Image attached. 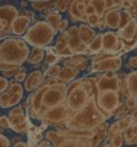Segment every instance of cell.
I'll use <instances>...</instances> for the list:
<instances>
[{
  "label": "cell",
  "instance_id": "6da1fadb",
  "mask_svg": "<svg viewBox=\"0 0 137 147\" xmlns=\"http://www.w3.org/2000/svg\"><path fill=\"white\" fill-rule=\"evenodd\" d=\"M66 91H68V84L58 81L56 84H46L43 82L40 88L36 91L30 92L29 95V115L32 118L40 120L42 114L59 104H63L66 100Z\"/></svg>",
  "mask_w": 137,
  "mask_h": 147
},
{
  "label": "cell",
  "instance_id": "7a4b0ae2",
  "mask_svg": "<svg viewBox=\"0 0 137 147\" xmlns=\"http://www.w3.org/2000/svg\"><path fill=\"white\" fill-rule=\"evenodd\" d=\"M97 127L92 130H49L46 133V140H49L53 147H98L95 144Z\"/></svg>",
  "mask_w": 137,
  "mask_h": 147
},
{
  "label": "cell",
  "instance_id": "3957f363",
  "mask_svg": "<svg viewBox=\"0 0 137 147\" xmlns=\"http://www.w3.org/2000/svg\"><path fill=\"white\" fill-rule=\"evenodd\" d=\"M108 117L98 108L97 101H95V94L90 98L88 104L78 113L72 114L63 124L65 128L71 130H92L103 123H105Z\"/></svg>",
  "mask_w": 137,
  "mask_h": 147
},
{
  "label": "cell",
  "instance_id": "277c9868",
  "mask_svg": "<svg viewBox=\"0 0 137 147\" xmlns=\"http://www.w3.org/2000/svg\"><path fill=\"white\" fill-rule=\"evenodd\" d=\"M94 88H95V78H84L68 84L65 104L68 110L71 111V115L81 111L88 104L90 98L94 95L92 91Z\"/></svg>",
  "mask_w": 137,
  "mask_h": 147
},
{
  "label": "cell",
  "instance_id": "5b68a950",
  "mask_svg": "<svg viewBox=\"0 0 137 147\" xmlns=\"http://www.w3.org/2000/svg\"><path fill=\"white\" fill-rule=\"evenodd\" d=\"M30 53L29 43L19 36L6 38L0 42V61L16 66H23Z\"/></svg>",
  "mask_w": 137,
  "mask_h": 147
},
{
  "label": "cell",
  "instance_id": "8992f818",
  "mask_svg": "<svg viewBox=\"0 0 137 147\" xmlns=\"http://www.w3.org/2000/svg\"><path fill=\"white\" fill-rule=\"evenodd\" d=\"M56 29L51 26L46 20H36L30 25L23 39L29 43V46H39L48 49L56 36Z\"/></svg>",
  "mask_w": 137,
  "mask_h": 147
},
{
  "label": "cell",
  "instance_id": "52a82bcc",
  "mask_svg": "<svg viewBox=\"0 0 137 147\" xmlns=\"http://www.w3.org/2000/svg\"><path fill=\"white\" fill-rule=\"evenodd\" d=\"M123 92L121 91H114V90H105V91H97L95 92V101L98 108L110 118L114 115V113L121 107L123 101ZM126 97V95H124Z\"/></svg>",
  "mask_w": 137,
  "mask_h": 147
},
{
  "label": "cell",
  "instance_id": "ba28073f",
  "mask_svg": "<svg viewBox=\"0 0 137 147\" xmlns=\"http://www.w3.org/2000/svg\"><path fill=\"white\" fill-rule=\"evenodd\" d=\"M123 66V59L120 55H110V53H98L94 55L91 66L88 68V71L92 72H105V71H115L118 72Z\"/></svg>",
  "mask_w": 137,
  "mask_h": 147
},
{
  "label": "cell",
  "instance_id": "9c48e42d",
  "mask_svg": "<svg viewBox=\"0 0 137 147\" xmlns=\"http://www.w3.org/2000/svg\"><path fill=\"white\" fill-rule=\"evenodd\" d=\"M70 117H71V111L68 110L66 104L63 102L46 110L42 114L40 121L43 123V125H63Z\"/></svg>",
  "mask_w": 137,
  "mask_h": 147
},
{
  "label": "cell",
  "instance_id": "30bf717a",
  "mask_svg": "<svg viewBox=\"0 0 137 147\" xmlns=\"http://www.w3.org/2000/svg\"><path fill=\"white\" fill-rule=\"evenodd\" d=\"M10 120V130H13L18 134H26L29 130V121L26 115V110L22 107H13L10 113L7 114Z\"/></svg>",
  "mask_w": 137,
  "mask_h": 147
},
{
  "label": "cell",
  "instance_id": "8fae6325",
  "mask_svg": "<svg viewBox=\"0 0 137 147\" xmlns=\"http://www.w3.org/2000/svg\"><path fill=\"white\" fill-rule=\"evenodd\" d=\"M18 15H19L18 9L15 6H12V5L0 6V40L6 39L12 33L10 26H12L13 19Z\"/></svg>",
  "mask_w": 137,
  "mask_h": 147
},
{
  "label": "cell",
  "instance_id": "7c38bea8",
  "mask_svg": "<svg viewBox=\"0 0 137 147\" xmlns=\"http://www.w3.org/2000/svg\"><path fill=\"white\" fill-rule=\"evenodd\" d=\"M120 51H126L124 42L120 39L118 32L107 30L103 33V52L110 55H121Z\"/></svg>",
  "mask_w": 137,
  "mask_h": 147
},
{
  "label": "cell",
  "instance_id": "4fadbf2b",
  "mask_svg": "<svg viewBox=\"0 0 137 147\" xmlns=\"http://www.w3.org/2000/svg\"><path fill=\"white\" fill-rule=\"evenodd\" d=\"M118 77H120L121 90L124 95L137 100V69L128 74H123V75H118Z\"/></svg>",
  "mask_w": 137,
  "mask_h": 147
},
{
  "label": "cell",
  "instance_id": "5bb4252c",
  "mask_svg": "<svg viewBox=\"0 0 137 147\" xmlns=\"http://www.w3.org/2000/svg\"><path fill=\"white\" fill-rule=\"evenodd\" d=\"M66 38H68V45L71 46L75 55H84L87 53V45L81 42L80 38V28L78 26H71L66 30Z\"/></svg>",
  "mask_w": 137,
  "mask_h": 147
},
{
  "label": "cell",
  "instance_id": "9a60e30c",
  "mask_svg": "<svg viewBox=\"0 0 137 147\" xmlns=\"http://www.w3.org/2000/svg\"><path fill=\"white\" fill-rule=\"evenodd\" d=\"M105 90H114V91H121V82H120V77H114V78H107L105 75H101L95 78V91H105ZM124 94V92H123Z\"/></svg>",
  "mask_w": 137,
  "mask_h": 147
},
{
  "label": "cell",
  "instance_id": "2e32d148",
  "mask_svg": "<svg viewBox=\"0 0 137 147\" xmlns=\"http://www.w3.org/2000/svg\"><path fill=\"white\" fill-rule=\"evenodd\" d=\"M43 82H45V72L40 69H36V71H32L30 74H28V78L23 82V87H25V91L33 92L38 88H40Z\"/></svg>",
  "mask_w": 137,
  "mask_h": 147
},
{
  "label": "cell",
  "instance_id": "e0dca14e",
  "mask_svg": "<svg viewBox=\"0 0 137 147\" xmlns=\"http://www.w3.org/2000/svg\"><path fill=\"white\" fill-rule=\"evenodd\" d=\"M30 19L25 15V13H19L15 19H13V22H12V26H10V30H12V35H15V36H25V33L28 32V29L30 28Z\"/></svg>",
  "mask_w": 137,
  "mask_h": 147
},
{
  "label": "cell",
  "instance_id": "ac0fdd59",
  "mask_svg": "<svg viewBox=\"0 0 137 147\" xmlns=\"http://www.w3.org/2000/svg\"><path fill=\"white\" fill-rule=\"evenodd\" d=\"M52 51H53L55 53H58L61 58H70V56H74V55H75L74 51L71 49V46L68 45L66 32H62V33L58 36L55 45L52 46Z\"/></svg>",
  "mask_w": 137,
  "mask_h": 147
},
{
  "label": "cell",
  "instance_id": "d6986e66",
  "mask_svg": "<svg viewBox=\"0 0 137 147\" xmlns=\"http://www.w3.org/2000/svg\"><path fill=\"white\" fill-rule=\"evenodd\" d=\"M7 92L10 95V107H18L23 98V94H25V87L18 82V81H10V85L7 88Z\"/></svg>",
  "mask_w": 137,
  "mask_h": 147
},
{
  "label": "cell",
  "instance_id": "ffe728a7",
  "mask_svg": "<svg viewBox=\"0 0 137 147\" xmlns=\"http://www.w3.org/2000/svg\"><path fill=\"white\" fill-rule=\"evenodd\" d=\"M103 19L105 20L110 30H118L121 28V10L118 9H108L104 13Z\"/></svg>",
  "mask_w": 137,
  "mask_h": 147
},
{
  "label": "cell",
  "instance_id": "44dd1931",
  "mask_svg": "<svg viewBox=\"0 0 137 147\" xmlns=\"http://www.w3.org/2000/svg\"><path fill=\"white\" fill-rule=\"evenodd\" d=\"M78 75H80V69H77L75 66H71V65H63V66H61V71H59L56 78L61 82L71 84L72 81L77 80Z\"/></svg>",
  "mask_w": 137,
  "mask_h": 147
},
{
  "label": "cell",
  "instance_id": "7402d4cb",
  "mask_svg": "<svg viewBox=\"0 0 137 147\" xmlns=\"http://www.w3.org/2000/svg\"><path fill=\"white\" fill-rule=\"evenodd\" d=\"M85 7H87V3L84 0H72V3L70 6L71 20L74 22L85 20Z\"/></svg>",
  "mask_w": 137,
  "mask_h": 147
},
{
  "label": "cell",
  "instance_id": "603a6c76",
  "mask_svg": "<svg viewBox=\"0 0 137 147\" xmlns=\"http://www.w3.org/2000/svg\"><path fill=\"white\" fill-rule=\"evenodd\" d=\"M118 35H120V39L126 43L128 42H133L136 39V35H137V20L133 19L131 22H128L126 26H123L121 29H118Z\"/></svg>",
  "mask_w": 137,
  "mask_h": 147
},
{
  "label": "cell",
  "instance_id": "cb8c5ba5",
  "mask_svg": "<svg viewBox=\"0 0 137 147\" xmlns=\"http://www.w3.org/2000/svg\"><path fill=\"white\" fill-rule=\"evenodd\" d=\"M63 65H71L80 71H85L88 68V58L85 55H74V56L66 58L63 61Z\"/></svg>",
  "mask_w": 137,
  "mask_h": 147
},
{
  "label": "cell",
  "instance_id": "d4e9b609",
  "mask_svg": "<svg viewBox=\"0 0 137 147\" xmlns=\"http://www.w3.org/2000/svg\"><path fill=\"white\" fill-rule=\"evenodd\" d=\"M80 38H81V42L84 43V45H90L91 42H92V39L97 36V32L94 30V28H91L90 25H87V23H81L80 26Z\"/></svg>",
  "mask_w": 137,
  "mask_h": 147
},
{
  "label": "cell",
  "instance_id": "484cf974",
  "mask_svg": "<svg viewBox=\"0 0 137 147\" xmlns=\"http://www.w3.org/2000/svg\"><path fill=\"white\" fill-rule=\"evenodd\" d=\"M45 56H46V49L45 48L32 46L29 58H28V63L29 65H39L42 61H45Z\"/></svg>",
  "mask_w": 137,
  "mask_h": 147
},
{
  "label": "cell",
  "instance_id": "4316f807",
  "mask_svg": "<svg viewBox=\"0 0 137 147\" xmlns=\"http://www.w3.org/2000/svg\"><path fill=\"white\" fill-rule=\"evenodd\" d=\"M123 136H124L126 144H128V146L137 144V121H133V123L123 131Z\"/></svg>",
  "mask_w": 137,
  "mask_h": 147
},
{
  "label": "cell",
  "instance_id": "83f0119b",
  "mask_svg": "<svg viewBox=\"0 0 137 147\" xmlns=\"http://www.w3.org/2000/svg\"><path fill=\"white\" fill-rule=\"evenodd\" d=\"M103 52V33H97V36L92 39V42L87 46V53L90 55H98Z\"/></svg>",
  "mask_w": 137,
  "mask_h": 147
},
{
  "label": "cell",
  "instance_id": "f1b7e54d",
  "mask_svg": "<svg viewBox=\"0 0 137 147\" xmlns=\"http://www.w3.org/2000/svg\"><path fill=\"white\" fill-rule=\"evenodd\" d=\"M43 18H45V20H46V22H48L51 26H53L55 29L58 28L59 22L62 20V15H61V12H58L56 9H55V10H52V9H48Z\"/></svg>",
  "mask_w": 137,
  "mask_h": 147
},
{
  "label": "cell",
  "instance_id": "f546056e",
  "mask_svg": "<svg viewBox=\"0 0 137 147\" xmlns=\"http://www.w3.org/2000/svg\"><path fill=\"white\" fill-rule=\"evenodd\" d=\"M49 49V48H48ZM59 59H61V56L58 55V53H55L52 49H49L48 52H46V56H45V69L48 68V66H51V65H56L58 62H59Z\"/></svg>",
  "mask_w": 137,
  "mask_h": 147
},
{
  "label": "cell",
  "instance_id": "4dcf8cb0",
  "mask_svg": "<svg viewBox=\"0 0 137 147\" xmlns=\"http://www.w3.org/2000/svg\"><path fill=\"white\" fill-rule=\"evenodd\" d=\"M90 3L95 7V12L101 16H104V13L108 10V5L105 0H90Z\"/></svg>",
  "mask_w": 137,
  "mask_h": 147
},
{
  "label": "cell",
  "instance_id": "1f68e13d",
  "mask_svg": "<svg viewBox=\"0 0 137 147\" xmlns=\"http://www.w3.org/2000/svg\"><path fill=\"white\" fill-rule=\"evenodd\" d=\"M101 19H103V16H101V15H98V13H92V15L85 16V23H87V25H90L91 28H97V26H98V23L101 22Z\"/></svg>",
  "mask_w": 137,
  "mask_h": 147
},
{
  "label": "cell",
  "instance_id": "d6a6232c",
  "mask_svg": "<svg viewBox=\"0 0 137 147\" xmlns=\"http://www.w3.org/2000/svg\"><path fill=\"white\" fill-rule=\"evenodd\" d=\"M53 5L52 0H35V2H32V7L36 9V10H43V9H49L51 6Z\"/></svg>",
  "mask_w": 137,
  "mask_h": 147
},
{
  "label": "cell",
  "instance_id": "836d02e7",
  "mask_svg": "<svg viewBox=\"0 0 137 147\" xmlns=\"http://www.w3.org/2000/svg\"><path fill=\"white\" fill-rule=\"evenodd\" d=\"M61 71V66L56 63V65H51L45 69V77L46 78H56L58 77V74Z\"/></svg>",
  "mask_w": 137,
  "mask_h": 147
},
{
  "label": "cell",
  "instance_id": "e575fe53",
  "mask_svg": "<svg viewBox=\"0 0 137 147\" xmlns=\"http://www.w3.org/2000/svg\"><path fill=\"white\" fill-rule=\"evenodd\" d=\"M0 108H3V110L12 108V107H10V95H9L7 91H5V92L0 94Z\"/></svg>",
  "mask_w": 137,
  "mask_h": 147
},
{
  "label": "cell",
  "instance_id": "d590c367",
  "mask_svg": "<svg viewBox=\"0 0 137 147\" xmlns=\"http://www.w3.org/2000/svg\"><path fill=\"white\" fill-rule=\"evenodd\" d=\"M108 143H111L114 147H123V144H124V136H123V133H121V134L114 136Z\"/></svg>",
  "mask_w": 137,
  "mask_h": 147
},
{
  "label": "cell",
  "instance_id": "8d00e7d4",
  "mask_svg": "<svg viewBox=\"0 0 137 147\" xmlns=\"http://www.w3.org/2000/svg\"><path fill=\"white\" fill-rule=\"evenodd\" d=\"M128 111H130V110H128V108H127V105H126V104L123 102V104H121V107H120V108H118V110H117V111L114 113V117H115L117 120H120V118L126 117Z\"/></svg>",
  "mask_w": 137,
  "mask_h": 147
},
{
  "label": "cell",
  "instance_id": "74e56055",
  "mask_svg": "<svg viewBox=\"0 0 137 147\" xmlns=\"http://www.w3.org/2000/svg\"><path fill=\"white\" fill-rule=\"evenodd\" d=\"M124 104L127 105V108H128L130 111H133V110L137 108V100H136V98L127 97V98H124Z\"/></svg>",
  "mask_w": 137,
  "mask_h": 147
},
{
  "label": "cell",
  "instance_id": "f35d334b",
  "mask_svg": "<svg viewBox=\"0 0 137 147\" xmlns=\"http://www.w3.org/2000/svg\"><path fill=\"white\" fill-rule=\"evenodd\" d=\"M9 85H10L9 78H6V77H0V94L5 92V91H7Z\"/></svg>",
  "mask_w": 137,
  "mask_h": 147
},
{
  "label": "cell",
  "instance_id": "ab89813d",
  "mask_svg": "<svg viewBox=\"0 0 137 147\" xmlns=\"http://www.w3.org/2000/svg\"><path fill=\"white\" fill-rule=\"evenodd\" d=\"M16 68H20V66H16V65H12V63H7V62H2V61H0V72L12 71V69H16Z\"/></svg>",
  "mask_w": 137,
  "mask_h": 147
},
{
  "label": "cell",
  "instance_id": "60d3db41",
  "mask_svg": "<svg viewBox=\"0 0 137 147\" xmlns=\"http://www.w3.org/2000/svg\"><path fill=\"white\" fill-rule=\"evenodd\" d=\"M26 78H28V74H26L25 68L15 75V81H18V82H20V84H22V82H25V81H26Z\"/></svg>",
  "mask_w": 137,
  "mask_h": 147
},
{
  "label": "cell",
  "instance_id": "b9f144b4",
  "mask_svg": "<svg viewBox=\"0 0 137 147\" xmlns=\"http://www.w3.org/2000/svg\"><path fill=\"white\" fill-rule=\"evenodd\" d=\"M10 144H12V140L0 133V147H10Z\"/></svg>",
  "mask_w": 137,
  "mask_h": 147
},
{
  "label": "cell",
  "instance_id": "7bdbcfd3",
  "mask_svg": "<svg viewBox=\"0 0 137 147\" xmlns=\"http://www.w3.org/2000/svg\"><path fill=\"white\" fill-rule=\"evenodd\" d=\"M0 127H3L5 130H6V128H10L9 115H0Z\"/></svg>",
  "mask_w": 137,
  "mask_h": 147
},
{
  "label": "cell",
  "instance_id": "ee69618b",
  "mask_svg": "<svg viewBox=\"0 0 137 147\" xmlns=\"http://www.w3.org/2000/svg\"><path fill=\"white\" fill-rule=\"evenodd\" d=\"M105 2L108 5V9H118V7H121L123 0H105Z\"/></svg>",
  "mask_w": 137,
  "mask_h": 147
},
{
  "label": "cell",
  "instance_id": "f6af8a7d",
  "mask_svg": "<svg viewBox=\"0 0 137 147\" xmlns=\"http://www.w3.org/2000/svg\"><path fill=\"white\" fill-rule=\"evenodd\" d=\"M68 23H70V22H68V19H62V20L59 22L56 30L61 32V33H62V32H66V30H68Z\"/></svg>",
  "mask_w": 137,
  "mask_h": 147
},
{
  "label": "cell",
  "instance_id": "bcb514c9",
  "mask_svg": "<svg viewBox=\"0 0 137 147\" xmlns=\"http://www.w3.org/2000/svg\"><path fill=\"white\" fill-rule=\"evenodd\" d=\"M127 66H128V68H134V69H137V55H133V56L128 58Z\"/></svg>",
  "mask_w": 137,
  "mask_h": 147
},
{
  "label": "cell",
  "instance_id": "7dc6e473",
  "mask_svg": "<svg viewBox=\"0 0 137 147\" xmlns=\"http://www.w3.org/2000/svg\"><path fill=\"white\" fill-rule=\"evenodd\" d=\"M133 6H134L133 0H123V3H121V7H123L124 10H130Z\"/></svg>",
  "mask_w": 137,
  "mask_h": 147
},
{
  "label": "cell",
  "instance_id": "c3c4849f",
  "mask_svg": "<svg viewBox=\"0 0 137 147\" xmlns=\"http://www.w3.org/2000/svg\"><path fill=\"white\" fill-rule=\"evenodd\" d=\"M92 13H97V12H95V7H94V6H92L90 2H88V3H87V7H85V16L92 15Z\"/></svg>",
  "mask_w": 137,
  "mask_h": 147
},
{
  "label": "cell",
  "instance_id": "681fc988",
  "mask_svg": "<svg viewBox=\"0 0 137 147\" xmlns=\"http://www.w3.org/2000/svg\"><path fill=\"white\" fill-rule=\"evenodd\" d=\"M103 75H105L107 78H114V77H117V72L115 71H105V72H103Z\"/></svg>",
  "mask_w": 137,
  "mask_h": 147
},
{
  "label": "cell",
  "instance_id": "f907efd6",
  "mask_svg": "<svg viewBox=\"0 0 137 147\" xmlns=\"http://www.w3.org/2000/svg\"><path fill=\"white\" fill-rule=\"evenodd\" d=\"M97 28H98V29H100V30L103 32V30H105V29H107L108 26H107V23H105V20H104V19H101V22L98 23V26H97Z\"/></svg>",
  "mask_w": 137,
  "mask_h": 147
},
{
  "label": "cell",
  "instance_id": "816d5d0a",
  "mask_svg": "<svg viewBox=\"0 0 137 147\" xmlns=\"http://www.w3.org/2000/svg\"><path fill=\"white\" fill-rule=\"evenodd\" d=\"M23 13H25V15H26V16H28L30 20H33V19H35V12H32V10H25Z\"/></svg>",
  "mask_w": 137,
  "mask_h": 147
},
{
  "label": "cell",
  "instance_id": "f5cc1de1",
  "mask_svg": "<svg viewBox=\"0 0 137 147\" xmlns=\"http://www.w3.org/2000/svg\"><path fill=\"white\" fill-rule=\"evenodd\" d=\"M12 147H30V146H28V143H25V141H18Z\"/></svg>",
  "mask_w": 137,
  "mask_h": 147
},
{
  "label": "cell",
  "instance_id": "db71d44e",
  "mask_svg": "<svg viewBox=\"0 0 137 147\" xmlns=\"http://www.w3.org/2000/svg\"><path fill=\"white\" fill-rule=\"evenodd\" d=\"M130 115L133 117V120H134V121H137V108H136V110H133Z\"/></svg>",
  "mask_w": 137,
  "mask_h": 147
},
{
  "label": "cell",
  "instance_id": "11a10c76",
  "mask_svg": "<svg viewBox=\"0 0 137 147\" xmlns=\"http://www.w3.org/2000/svg\"><path fill=\"white\" fill-rule=\"evenodd\" d=\"M100 147H114V146H113L111 143H104V144H103V146H100Z\"/></svg>",
  "mask_w": 137,
  "mask_h": 147
},
{
  "label": "cell",
  "instance_id": "9f6ffc18",
  "mask_svg": "<svg viewBox=\"0 0 137 147\" xmlns=\"http://www.w3.org/2000/svg\"><path fill=\"white\" fill-rule=\"evenodd\" d=\"M22 6H28V2H26V0H22Z\"/></svg>",
  "mask_w": 137,
  "mask_h": 147
},
{
  "label": "cell",
  "instance_id": "6f0895ef",
  "mask_svg": "<svg viewBox=\"0 0 137 147\" xmlns=\"http://www.w3.org/2000/svg\"><path fill=\"white\" fill-rule=\"evenodd\" d=\"M134 7H136V10H137V0H136V3H134V6H133L131 9H134Z\"/></svg>",
  "mask_w": 137,
  "mask_h": 147
},
{
  "label": "cell",
  "instance_id": "680465c9",
  "mask_svg": "<svg viewBox=\"0 0 137 147\" xmlns=\"http://www.w3.org/2000/svg\"><path fill=\"white\" fill-rule=\"evenodd\" d=\"M3 131H5V128H3V127H0V133L3 134Z\"/></svg>",
  "mask_w": 137,
  "mask_h": 147
},
{
  "label": "cell",
  "instance_id": "91938a15",
  "mask_svg": "<svg viewBox=\"0 0 137 147\" xmlns=\"http://www.w3.org/2000/svg\"><path fill=\"white\" fill-rule=\"evenodd\" d=\"M136 42H137V35H136Z\"/></svg>",
  "mask_w": 137,
  "mask_h": 147
},
{
  "label": "cell",
  "instance_id": "94428289",
  "mask_svg": "<svg viewBox=\"0 0 137 147\" xmlns=\"http://www.w3.org/2000/svg\"><path fill=\"white\" fill-rule=\"evenodd\" d=\"M136 48H137V43H136Z\"/></svg>",
  "mask_w": 137,
  "mask_h": 147
},
{
  "label": "cell",
  "instance_id": "6125c7cd",
  "mask_svg": "<svg viewBox=\"0 0 137 147\" xmlns=\"http://www.w3.org/2000/svg\"><path fill=\"white\" fill-rule=\"evenodd\" d=\"M48 2H49V0H48Z\"/></svg>",
  "mask_w": 137,
  "mask_h": 147
}]
</instances>
